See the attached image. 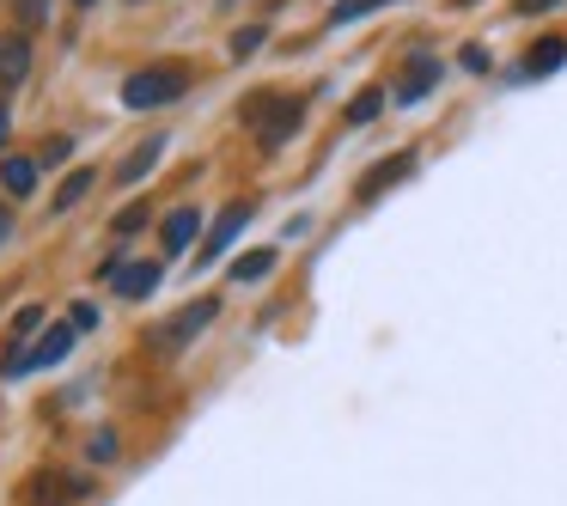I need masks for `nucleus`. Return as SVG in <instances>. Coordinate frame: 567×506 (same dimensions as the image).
Instances as JSON below:
<instances>
[{
    "label": "nucleus",
    "mask_w": 567,
    "mask_h": 506,
    "mask_svg": "<svg viewBox=\"0 0 567 506\" xmlns=\"http://www.w3.org/2000/svg\"><path fill=\"white\" fill-rule=\"evenodd\" d=\"M7 7H13L19 31H38V25H50V13H55V0H7Z\"/></svg>",
    "instance_id": "21"
},
{
    "label": "nucleus",
    "mask_w": 567,
    "mask_h": 506,
    "mask_svg": "<svg viewBox=\"0 0 567 506\" xmlns=\"http://www.w3.org/2000/svg\"><path fill=\"white\" fill-rule=\"evenodd\" d=\"M38 330H43V306H19V311H13V323H7V342L25 348Z\"/></svg>",
    "instance_id": "19"
},
{
    "label": "nucleus",
    "mask_w": 567,
    "mask_h": 506,
    "mask_svg": "<svg viewBox=\"0 0 567 506\" xmlns=\"http://www.w3.org/2000/svg\"><path fill=\"white\" fill-rule=\"evenodd\" d=\"M384 104H391V92H384V86H367V92H360V99L354 104H348V128H367V123H379V116H384Z\"/></svg>",
    "instance_id": "17"
},
{
    "label": "nucleus",
    "mask_w": 567,
    "mask_h": 506,
    "mask_svg": "<svg viewBox=\"0 0 567 506\" xmlns=\"http://www.w3.org/2000/svg\"><path fill=\"white\" fill-rule=\"evenodd\" d=\"M372 7H379V0H336V7H330V25H354V19H367Z\"/></svg>",
    "instance_id": "25"
},
{
    "label": "nucleus",
    "mask_w": 567,
    "mask_h": 506,
    "mask_svg": "<svg viewBox=\"0 0 567 506\" xmlns=\"http://www.w3.org/2000/svg\"><path fill=\"white\" fill-rule=\"evenodd\" d=\"M165 141H172V135H147V141H141V147L128 153L123 165H116V184H141V177H147L153 165L165 159Z\"/></svg>",
    "instance_id": "14"
},
{
    "label": "nucleus",
    "mask_w": 567,
    "mask_h": 506,
    "mask_svg": "<svg viewBox=\"0 0 567 506\" xmlns=\"http://www.w3.org/2000/svg\"><path fill=\"white\" fill-rule=\"evenodd\" d=\"M99 482L80 476V469H31L25 482V506H68V500H92Z\"/></svg>",
    "instance_id": "4"
},
{
    "label": "nucleus",
    "mask_w": 567,
    "mask_h": 506,
    "mask_svg": "<svg viewBox=\"0 0 567 506\" xmlns=\"http://www.w3.org/2000/svg\"><path fill=\"white\" fill-rule=\"evenodd\" d=\"M74 7H99V0H74Z\"/></svg>",
    "instance_id": "31"
},
{
    "label": "nucleus",
    "mask_w": 567,
    "mask_h": 506,
    "mask_svg": "<svg viewBox=\"0 0 567 506\" xmlns=\"http://www.w3.org/2000/svg\"><path fill=\"white\" fill-rule=\"evenodd\" d=\"M68 323H74L80 335H92V330H99V323H104V311L92 306V299H74V306H68Z\"/></svg>",
    "instance_id": "24"
},
{
    "label": "nucleus",
    "mask_w": 567,
    "mask_h": 506,
    "mask_svg": "<svg viewBox=\"0 0 567 506\" xmlns=\"http://www.w3.org/2000/svg\"><path fill=\"white\" fill-rule=\"evenodd\" d=\"M189 92V68L184 62H147L123 80V111H165Z\"/></svg>",
    "instance_id": "2"
},
{
    "label": "nucleus",
    "mask_w": 567,
    "mask_h": 506,
    "mask_svg": "<svg viewBox=\"0 0 567 506\" xmlns=\"http://www.w3.org/2000/svg\"><path fill=\"white\" fill-rule=\"evenodd\" d=\"M238 123L257 135L262 153H281L287 141L299 135V123H306V99H299V92H275L269 86V92H257V99L238 111Z\"/></svg>",
    "instance_id": "1"
},
{
    "label": "nucleus",
    "mask_w": 567,
    "mask_h": 506,
    "mask_svg": "<svg viewBox=\"0 0 567 506\" xmlns=\"http://www.w3.org/2000/svg\"><path fill=\"white\" fill-rule=\"evenodd\" d=\"M220 7H238V0H220Z\"/></svg>",
    "instance_id": "32"
},
{
    "label": "nucleus",
    "mask_w": 567,
    "mask_h": 506,
    "mask_svg": "<svg viewBox=\"0 0 567 506\" xmlns=\"http://www.w3.org/2000/svg\"><path fill=\"white\" fill-rule=\"evenodd\" d=\"M86 457H92V464H116V457H123L116 427H92V433H86Z\"/></svg>",
    "instance_id": "20"
},
{
    "label": "nucleus",
    "mask_w": 567,
    "mask_h": 506,
    "mask_svg": "<svg viewBox=\"0 0 567 506\" xmlns=\"http://www.w3.org/2000/svg\"><path fill=\"white\" fill-rule=\"evenodd\" d=\"M379 7H391V0H379Z\"/></svg>",
    "instance_id": "33"
},
{
    "label": "nucleus",
    "mask_w": 567,
    "mask_h": 506,
    "mask_svg": "<svg viewBox=\"0 0 567 506\" xmlns=\"http://www.w3.org/2000/svg\"><path fill=\"white\" fill-rule=\"evenodd\" d=\"M0 189H7V202H31L38 196V159L7 153V159H0Z\"/></svg>",
    "instance_id": "12"
},
{
    "label": "nucleus",
    "mask_w": 567,
    "mask_h": 506,
    "mask_svg": "<svg viewBox=\"0 0 567 506\" xmlns=\"http://www.w3.org/2000/svg\"><path fill=\"white\" fill-rule=\"evenodd\" d=\"M409 172H415V147H403V153H384L379 165H367V172H360L354 196H360V202H379L384 189H396Z\"/></svg>",
    "instance_id": "8"
},
{
    "label": "nucleus",
    "mask_w": 567,
    "mask_h": 506,
    "mask_svg": "<svg viewBox=\"0 0 567 506\" xmlns=\"http://www.w3.org/2000/svg\"><path fill=\"white\" fill-rule=\"evenodd\" d=\"M457 68H464V74H494V50L488 43H464V50H457Z\"/></svg>",
    "instance_id": "23"
},
{
    "label": "nucleus",
    "mask_w": 567,
    "mask_h": 506,
    "mask_svg": "<svg viewBox=\"0 0 567 506\" xmlns=\"http://www.w3.org/2000/svg\"><path fill=\"white\" fill-rule=\"evenodd\" d=\"M92 184H99V172H92V165H80V172H68V177H62V189H55V202H50V208H55V214L80 208V202H86V189H92Z\"/></svg>",
    "instance_id": "16"
},
{
    "label": "nucleus",
    "mask_w": 567,
    "mask_h": 506,
    "mask_svg": "<svg viewBox=\"0 0 567 506\" xmlns=\"http://www.w3.org/2000/svg\"><path fill=\"white\" fill-rule=\"evenodd\" d=\"M561 0H513V19H543V13H555Z\"/></svg>",
    "instance_id": "27"
},
{
    "label": "nucleus",
    "mask_w": 567,
    "mask_h": 506,
    "mask_svg": "<svg viewBox=\"0 0 567 506\" xmlns=\"http://www.w3.org/2000/svg\"><path fill=\"white\" fill-rule=\"evenodd\" d=\"M561 68H567V38H561V31H543V38L518 55V68L506 80H518V86H525V80H549V74H561Z\"/></svg>",
    "instance_id": "7"
},
{
    "label": "nucleus",
    "mask_w": 567,
    "mask_h": 506,
    "mask_svg": "<svg viewBox=\"0 0 567 506\" xmlns=\"http://www.w3.org/2000/svg\"><path fill=\"white\" fill-rule=\"evenodd\" d=\"M68 159H74V135H50V141H43L38 165H68Z\"/></svg>",
    "instance_id": "26"
},
{
    "label": "nucleus",
    "mask_w": 567,
    "mask_h": 506,
    "mask_svg": "<svg viewBox=\"0 0 567 506\" xmlns=\"http://www.w3.org/2000/svg\"><path fill=\"white\" fill-rule=\"evenodd\" d=\"M214 318H220V299L202 293V299H189V306L177 311V318H165L159 330H147V348H153V354H177V348H189Z\"/></svg>",
    "instance_id": "3"
},
{
    "label": "nucleus",
    "mask_w": 567,
    "mask_h": 506,
    "mask_svg": "<svg viewBox=\"0 0 567 506\" xmlns=\"http://www.w3.org/2000/svg\"><path fill=\"white\" fill-rule=\"evenodd\" d=\"M250 214H257V196H238V202H226V208L214 214V226H208V245L196 250V269H208V262H220L226 250L238 245V233L250 226Z\"/></svg>",
    "instance_id": "5"
},
{
    "label": "nucleus",
    "mask_w": 567,
    "mask_h": 506,
    "mask_svg": "<svg viewBox=\"0 0 567 506\" xmlns=\"http://www.w3.org/2000/svg\"><path fill=\"white\" fill-rule=\"evenodd\" d=\"M196 233H202V208H196V202H184V208H172L159 220V250H165V257H184V250L196 245Z\"/></svg>",
    "instance_id": "9"
},
{
    "label": "nucleus",
    "mask_w": 567,
    "mask_h": 506,
    "mask_svg": "<svg viewBox=\"0 0 567 506\" xmlns=\"http://www.w3.org/2000/svg\"><path fill=\"white\" fill-rule=\"evenodd\" d=\"M159 281H165V269H159V262H128V269L116 275V299L141 306V299H153V293H159Z\"/></svg>",
    "instance_id": "13"
},
{
    "label": "nucleus",
    "mask_w": 567,
    "mask_h": 506,
    "mask_svg": "<svg viewBox=\"0 0 567 506\" xmlns=\"http://www.w3.org/2000/svg\"><path fill=\"white\" fill-rule=\"evenodd\" d=\"M275 262H281V250H275V245L245 250V257L233 262V281H238V287H245V281H269V275H275Z\"/></svg>",
    "instance_id": "15"
},
{
    "label": "nucleus",
    "mask_w": 567,
    "mask_h": 506,
    "mask_svg": "<svg viewBox=\"0 0 567 506\" xmlns=\"http://www.w3.org/2000/svg\"><path fill=\"white\" fill-rule=\"evenodd\" d=\"M13 238V202H0V245Z\"/></svg>",
    "instance_id": "28"
},
{
    "label": "nucleus",
    "mask_w": 567,
    "mask_h": 506,
    "mask_svg": "<svg viewBox=\"0 0 567 506\" xmlns=\"http://www.w3.org/2000/svg\"><path fill=\"white\" fill-rule=\"evenodd\" d=\"M141 226H153V202H128V208L111 220V233L128 238V233H141Z\"/></svg>",
    "instance_id": "22"
},
{
    "label": "nucleus",
    "mask_w": 567,
    "mask_h": 506,
    "mask_svg": "<svg viewBox=\"0 0 567 506\" xmlns=\"http://www.w3.org/2000/svg\"><path fill=\"white\" fill-rule=\"evenodd\" d=\"M262 43H269V25H238L233 38H226V55H233V62H250Z\"/></svg>",
    "instance_id": "18"
},
{
    "label": "nucleus",
    "mask_w": 567,
    "mask_h": 506,
    "mask_svg": "<svg viewBox=\"0 0 567 506\" xmlns=\"http://www.w3.org/2000/svg\"><path fill=\"white\" fill-rule=\"evenodd\" d=\"M31 80V31H0V92Z\"/></svg>",
    "instance_id": "10"
},
{
    "label": "nucleus",
    "mask_w": 567,
    "mask_h": 506,
    "mask_svg": "<svg viewBox=\"0 0 567 506\" xmlns=\"http://www.w3.org/2000/svg\"><path fill=\"white\" fill-rule=\"evenodd\" d=\"M440 74H445V62L415 43V50L403 55V74H396V86H391V104H421L433 86H440Z\"/></svg>",
    "instance_id": "6"
},
{
    "label": "nucleus",
    "mask_w": 567,
    "mask_h": 506,
    "mask_svg": "<svg viewBox=\"0 0 567 506\" xmlns=\"http://www.w3.org/2000/svg\"><path fill=\"white\" fill-rule=\"evenodd\" d=\"M7 135H13V116H7V99H0V147H7Z\"/></svg>",
    "instance_id": "29"
},
{
    "label": "nucleus",
    "mask_w": 567,
    "mask_h": 506,
    "mask_svg": "<svg viewBox=\"0 0 567 506\" xmlns=\"http://www.w3.org/2000/svg\"><path fill=\"white\" fill-rule=\"evenodd\" d=\"M74 342H80V330H74V323H50V335H38V342H31L25 372H50V366H62V360L74 354Z\"/></svg>",
    "instance_id": "11"
},
{
    "label": "nucleus",
    "mask_w": 567,
    "mask_h": 506,
    "mask_svg": "<svg viewBox=\"0 0 567 506\" xmlns=\"http://www.w3.org/2000/svg\"><path fill=\"white\" fill-rule=\"evenodd\" d=\"M452 7H482V0H452Z\"/></svg>",
    "instance_id": "30"
},
{
    "label": "nucleus",
    "mask_w": 567,
    "mask_h": 506,
    "mask_svg": "<svg viewBox=\"0 0 567 506\" xmlns=\"http://www.w3.org/2000/svg\"><path fill=\"white\" fill-rule=\"evenodd\" d=\"M135 7H141V0H135Z\"/></svg>",
    "instance_id": "34"
}]
</instances>
